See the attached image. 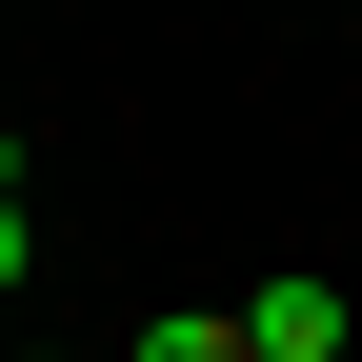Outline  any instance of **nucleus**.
<instances>
[{"label": "nucleus", "instance_id": "1", "mask_svg": "<svg viewBox=\"0 0 362 362\" xmlns=\"http://www.w3.org/2000/svg\"><path fill=\"white\" fill-rule=\"evenodd\" d=\"M342 342H362L342 282H242V362H342Z\"/></svg>", "mask_w": 362, "mask_h": 362}, {"label": "nucleus", "instance_id": "2", "mask_svg": "<svg viewBox=\"0 0 362 362\" xmlns=\"http://www.w3.org/2000/svg\"><path fill=\"white\" fill-rule=\"evenodd\" d=\"M121 362H242V302H161V322L121 342Z\"/></svg>", "mask_w": 362, "mask_h": 362}, {"label": "nucleus", "instance_id": "3", "mask_svg": "<svg viewBox=\"0 0 362 362\" xmlns=\"http://www.w3.org/2000/svg\"><path fill=\"white\" fill-rule=\"evenodd\" d=\"M40 282V221H21V181H0V302H21Z\"/></svg>", "mask_w": 362, "mask_h": 362}]
</instances>
